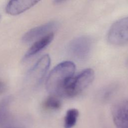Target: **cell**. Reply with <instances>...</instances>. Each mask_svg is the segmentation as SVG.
Returning a JSON list of instances; mask_svg holds the SVG:
<instances>
[{
	"label": "cell",
	"instance_id": "1",
	"mask_svg": "<svg viewBox=\"0 0 128 128\" xmlns=\"http://www.w3.org/2000/svg\"><path fill=\"white\" fill-rule=\"evenodd\" d=\"M76 70L75 64L64 61L57 64L50 72L46 80V88L50 94L65 96L66 87Z\"/></svg>",
	"mask_w": 128,
	"mask_h": 128
},
{
	"label": "cell",
	"instance_id": "2",
	"mask_svg": "<svg viewBox=\"0 0 128 128\" xmlns=\"http://www.w3.org/2000/svg\"><path fill=\"white\" fill-rule=\"evenodd\" d=\"M94 78V72L90 68H86L74 76L67 86L65 96L74 97L80 94L90 84Z\"/></svg>",
	"mask_w": 128,
	"mask_h": 128
},
{
	"label": "cell",
	"instance_id": "3",
	"mask_svg": "<svg viewBox=\"0 0 128 128\" xmlns=\"http://www.w3.org/2000/svg\"><path fill=\"white\" fill-rule=\"evenodd\" d=\"M50 58L48 54L42 56L28 71L26 80L32 86H38L44 78L50 64Z\"/></svg>",
	"mask_w": 128,
	"mask_h": 128
},
{
	"label": "cell",
	"instance_id": "4",
	"mask_svg": "<svg viewBox=\"0 0 128 128\" xmlns=\"http://www.w3.org/2000/svg\"><path fill=\"white\" fill-rule=\"evenodd\" d=\"M108 40L110 43L115 46L128 44V17L119 20L111 26Z\"/></svg>",
	"mask_w": 128,
	"mask_h": 128
},
{
	"label": "cell",
	"instance_id": "5",
	"mask_svg": "<svg viewBox=\"0 0 128 128\" xmlns=\"http://www.w3.org/2000/svg\"><path fill=\"white\" fill-rule=\"evenodd\" d=\"M90 39L86 36L77 38L72 40L68 47L70 54L78 60L86 59L90 54L92 48Z\"/></svg>",
	"mask_w": 128,
	"mask_h": 128
},
{
	"label": "cell",
	"instance_id": "6",
	"mask_svg": "<svg viewBox=\"0 0 128 128\" xmlns=\"http://www.w3.org/2000/svg\"><path fill=\"white\" fill-rule=\"evenodd\" d=\"M112 114L117 128H128V98L116 102L112 106Z\"/></svg>",
	"mask_w": 128,
	"mask_h": 128
},
{
	"label": "cell",
	"instance_id": "7",
	"mask_svg": "<svg viewBox=\"0 0 128 128\" xmlns=\"http://www.w3.org/2000/svg\"><path fill=\"white\" fill-rule=\"evenodd\" d=\"M58 24L55 21H52L42 25L34 28L28 31L22 36V41L24 43H30L37 40L56 30Z\"/></svg>",
	"mask_w": 128,
	"mask_h": 128
},
{
	"label": "cell",
	"instance_id": "8",
	"mask_svg": "<svg viewBox=\"0 0 128 128\" xmlns=\"http://www.w3.org/2000/svg\"><path fill=\"white\" fill-rule=\"evenodd\" d=\"M11 100L10 96L0 100V128H18L9 110Z\"/></svg>",
	"mask_w": 128,
	"mask_h": 128
},
{
	"label": "cell",
	"instance_id": "9",
	"mask_svg": "<svg viewBox=\"0 0 128 128\" xmlns=\"http://www.w3.org/2000/svg\"><path fill=\"white\" fill-rule=\"evenodd\" d=\"M40 0H10L6 6V12L10 16H17L29 10Z\"/></svg>",
	"mask_w": 128,
	"mask_h": 128
},
{
	"label": "cell",
	"instance_id": "10",
	"mask_svg": "<svg viewBox=\"0 0 128 128\" xmlns=\"http://www.w3.org/2000/svg\"><path fill=\"white\" fill-rule=\"evenodd\" d=\"M54 38V33L50 32L37 40L27 50L23 60H26L40 52L52 42Z\"/></svg>",
	"mask_w": 128,
	"mask_h": 128
},
{
	"label": "cell",
	"instance_id": "11",
	"mask_svg": "<svg viewBox=\"0 0 128 128\" xmlns=\"http://www.w3.org/2000/svg\"><path fill=\"white\" fill-rule=\"evenodd\" d=\"M79 115V112L76 108H70L68 110L64 118V128H72L77 121Z\"/></svg>",
	"mask_w": 128,
	"mask_h": 128
},
{
	"label": "cell",
	"instance_id": "12",
	"mask_svg": "<svg viewBox=\"0 0 128 128\" xmlns=\"http://www.w3.org/2000/svg\"><path fill=\"white\" fill-rule=\"evenodd\" d=\"M44 106L48 110H58L62 106V102L58 96L50 94L44 100Z\"/></svg>",
	"mask_w": 128,
	"mask_h": 128
},
{
	"label": "cell",
	"instance_id": "13",
	"mask_svg": "<svg viewBox=\"0 0 128 128\" xmlns=\"http://www.w3.org/2000/svg\"><path fill=\"white\" fill-rule=\"evenodd\" d=\"M6 88L4 84L0 81V94H2L5 91Z\"/></svg>",
	"mask_w": 128,
	"mask_h": 128
},
{
	"label": "cell",
	"instance_id": "14",
	"mask_svg": "<svg viewBox=\"0 0 128 128\" xmlns=\"http://www.w3.org/2000/svg\"><path fill=\"white\" fill-rule=\"evenodd\" d=\"M66 0H54V2L55 4H60Z\"/></svg>",
	"mask_w": 128,
	"mask_h": 128
},
{
	"label": "cell",
	"instance_id": "15",
	"mask_svg": "<svg viewBox=\"0 0 128 128\" xmlns=\"http://www.w3.org/2000/svg\"></svg>",
	"mask_w": 128,
	"mask_h": 128
}]
</instances>
